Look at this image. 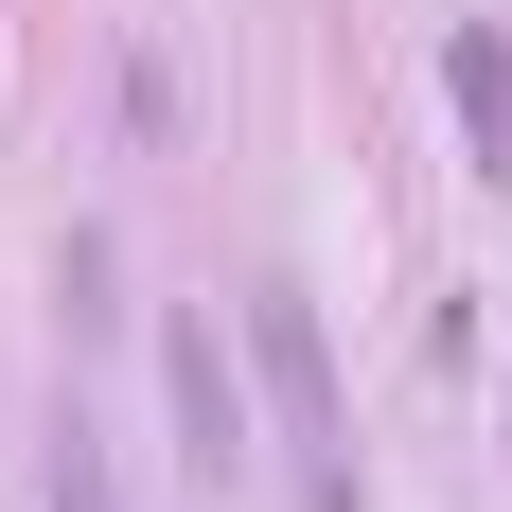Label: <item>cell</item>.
<instances>
[{
    "label": "cell",
    "instance_id": "cell-2",
    "mask_svg": "<svg viewBox=\"0 0 512 512\" xmlns=\"http://www.w3.org/2000/svg\"><path fill=\"white\" fill-rule=\"evenodd\" d=\"M460 106H477V142L512 159V53H495V36H460Z\"/></svg>",
    "mask_w": 512,
    "mask_h": 512
},
{
    "label": "cell",
    "instance_id": "cell-1",
    "mask_svg": "<svg viewBox=\"0 0 512 512\" xmlns=\"http://www.w3.org/2000/svg\"><path fill=\"white\" fill-rule=\"evenodd\" d=\"M248 354H265V407H283V442H301V477H318V512H354V460H336V389H318V318L265 283L248 301Z\"/></svg>",
    "mask_w": 512,
    "mask_h": 512
}]
</instances>
